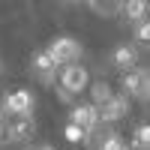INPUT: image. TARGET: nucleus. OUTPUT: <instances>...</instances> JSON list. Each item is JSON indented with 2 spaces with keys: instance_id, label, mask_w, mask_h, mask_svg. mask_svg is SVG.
<instances>
[{
  "instance_id": "obj_14",
  "label": "nucleus",
  "mask_w": 150,
  "mask_h": 150,
  "mask_svg": "<svg viewBox=\"0 0 150 150\" xmlns=\"http://www.w3.org/2000/svg\"><path fill=\"white\" fill-rule=\"evenodd\" d=\"M123 0H90V6L99 12V15H114V12L120 9Z\"/></svg>"
},
{
  "instance_id": "obj_18",
  "label": "nucleus",
  "mask_w": 150,
  "mask_h": 150,
  "mask_svg": "<svg viewBox=\"0 0 150 150\" xmlns=\"http://www.w3.org/2000/svg\"><path fill=\"white\" fill-rule=\"evenodd\" d=\"M0 144H9V138H6V114H0Z\"/></svg>"
},
{
  "instance_id": "obj_10",
  "label": "nucleus",
  "mask_w": 150,
  "mask_h": 150,
  "mask_svg": "<svg viewBox=\"0 0 150 150\" xmlns=\"http://www.w3.org/2000/svg\"><path fill=\"white\" fill-rule=\"evenodd\" d=\"M120 9L129 21H144L147 18V0H123Z\"/></svg>"
},
{
  "instance_id": "obj_3",
  "label": "nucleus",
  "mask_w": 150,
  "mask_h": 150,
  "mask_svg": "<svg viewBox=\"0 0 150 150\" xmlns=\"http://www.w3.org/2000/svg\"><path fill=\"white\" fill-rule=\"evenodd\" d=\"M99 108V123H117L129 114V96L126 93H111V99H105Z\"/></svg>"
},
{
  "instance_id": "obj_1",
  "label": "nucleus",
  "mask_w": 150,
  "mask_h": 150,
  "mask_svg": "<svg viewBox=\"0 0 150 150\" xmlns=\"http://www.w3.org/2000/svg\"><path fill=\"white\" fill-rule=\"evenodd\" d=\"M48 54L54 57L57 66H66V63H75V60L81 57V45H78V39H72V36H57V39L48 45Z\"/></svg>"
},
{
  "instance_id": "obj_11",
  "label": "nucleus",
  "mask_w": 150,
  "mask_h": 150,
  "mask_svg": "<svg viewBox=\"0 0 150 150\" xmlns=\"http://www.w3.org/2000/svg\"><path fill=\"white\" fill-rule=\"evenodd\" d=\"M135 60H138V51H135L132 45H120L117 51H114V66L123 69V72L132 69V66H135Z\"/></svg>"
},
{
  "instance_id": "obj_16",
  "label": "nucleus",
  "mask_w": 150,
  "mask_h": 150,
  "mask_svg": "<svg viewBox=\"0 0 150 150\" xmlns=\"http://www.w3.org/2000/svg\"><path fill=\"white\" fill-rule=\"evenodd\" d=\"M150 39V27H147V18L138 21V42H147Z\"/></svg>"
},
{
  "instance_id": "obj_12",
  "label": "nucleus",
  "mask_w": 150,
  "mask_h": 150,
  "mask_svg": "<svg viewBox=\"0 0 150 150\" xmlns=\"http://www.w3.org/2000/svg\"><path fill=\"white\" fill-rule=\"evenodd\" d=\"M111 87L105 84V81H96V84H90V96H93V105H102L105 99H111Z\"/></svg>"
},
{
  "instance_id": "obj_8",
  "label": "nucleus",
  "mask_w": 150,
  "mask_h": 150,
  "mask_svg": "<svg viewBox=\"0 0 150 150\" xmlns=\"http://www.w3.org/2000/svg\"><path fill=\"white\" fill-rule=\"evenodd\" d=\"M33 69L39 72V78H42V84H54V78H57V63H54V57L48 54V51H39V54H33Z\"/></svg>"
},
{
  "instance_id": "obj_15",
  "label": "nucleus",
  "mask_w": 150,
  "mask_h": 150,
  "mask_svg": "<svg viewBox=\"0 0 150 150\" xmlns=\"http://www.w3.org/2000/svg\"><path fill=\"white\" fill-rule=\"evenodd\" d=\"M63 138H66L69 144H81V141L87 138V132H84L81 126H75V123H66V129H63Z\"/></svg>"
},
{
  "instance_id": "obj_5",
  "label": "nucleus",
  "mask_w": 150,
  "mask_h": 150,
  "mask_svg": "<svg viewBox=\"0 0 150 150\" xmlns=\"http://www.w3.org/2000/svg\"><path fill=\"white\" fill-rule=\"evenodd\" d=\"M0 108H3L6 114H33L36 99H33L30 90H12L6 99H0Z\"/></svg>"
},
{
  "instance_id": "obj_7",
  "label": "nucleus",
  "mask_w": 150,
  "mask_h": 150,
  "mask_svg": "<svg viewBox=\"0 0 150 150\" xmlns=\"http://www.w3.org/2000/svg\"><path fill=\"white\" fill-rule=\"evenodd\" d=\"M123 93L147 99V69H126L123 72Z\"/></svg>"
},
{
  "instance_id": "obj_19",
  "label": "nucleus",
  "mask_w": 150,
  "mask_h": 150,
  "mask_svg": "<svg viewBox=\"0 0 150 150\" xmlns=\"http://www.w3.org/2000/svg\"><path fill=\"white\" fill-rule=\"evenodd\" d=\"M39 150H54V147L51 144H39Z\"/></svg>"
},
{
  "instance_id": "obj_21",
  "label": "nucleus",
  "mask_w": 150,
  "mask_h": 150,
  "mask_svg": "<svg viewBox=\"0 0 150 150\" xmlns=\"http://www.w3.org/2000/svg\"><path fill=\"white\" fill-rule=\"evenodd\" d=\"M66 3H75V0H66Z\"/></svg>"
},
{
  "instance_id": "obj_4",
  "label": "nucleus",
  "mask_w": 150,
  "mask_h": 150,
  "mask_svg": "<svg viewBox=\"0 0 150 150\" xmlns=\"http://www.w3.org/2000/svg\"><path fill=\"white\" fill-rule=\"evenodd\" d=\"M36 123L30 114H6V138L9 141H30Z\"/></svg>"
},
{
  "instance_id": "obj_2",
  "label": "nucleus",
  "mask_w": 150,
  "mask_h": 150,
  "mask_svg": "<svg viewBox=\"0 0 150 150\" xmlns=\"http://www.w3.org/2000/svg\"><path fill=\"white\" fill-rule=\"evenodd\" d=\"M87 84H90V75H87V69L75 60V63H66L63 66V72H60V87L63 90H69V93H84L87 90Z\"/></svg>"
},
{
  "instance_id": "obj_13",
  "label": "nucleus",
  "mask_w": 150,
  "mask_h": 150,
  "mask_svg": "<svg viewBox=\"0 0 150 150\" xmlns=\"http://www.w3.org/2000/svg\"><path fill=\"white\" fill-rule=\"evenodd\" d=\"M132 147H135V150H147V147H150V126H147V123H141V126L135 129Z\"/></svg>"
},
{
  "instance_id": "obj_20",
  "label": "nucleus",
  "mask_w": 150,
  "mask_h": 150,
  "mask_svg": "<svg viewBox=\"0 0 150 150\" xmlns=\"http://www.w3.org/2000/svg\"><path fill=\"white\" fill-rule=\"evenodd\" d=\"M24 150H39V147H36V144H27V147H24Z\"/></svg>"
},
{
  "instance_id": "obj_6",
  "label": "nucleus",
  "mask_w": 150,
  "mask_h": 150,
  "mask_svg": "<svg viewBox=\"0 0 150 150\" xmlns=\"http://www.w3.org/2000/svg\"><path fill=\"white\" fill-rule=\"evenodd\" d=\"M69 123L81 126L87 135H90L96 126H99V108L90 102V105H72V114H69Z\"/></svg>"
},
{
  "instance_id": "obj_9",
  "label": "nucleus",
  "mask_w": 150,
  "mask_h": 150,
  "mask_svg": "<svg viewBox=\"0 0 150 150\" xmlns=\"http://www.w3.org/2000/svg\"><path fill=\"white\" fill-rule=\"evenodd\" d=\"M84 141H90L96 150H129V144L123 141L117 132H105V135H96V129H93V132L87 135Z\"/></svg>"
},
{
  "instance_id": "obj_17",
  "label": "nucleus",
  "mask_w": 150,
  "mask_h": 150,
  "mask_svg": "<svg viewBox=\"0 0 150 150\" xmlns=\"http://www.w3.org/2000/svg\"><path fill=\"white\" fill-rule=\"evenodd\" d=\"M57 99H60V102H66V105H69L72 99H75V93H69V90H63V87L57 84Z\"/></svg>"
}]
</instances>
